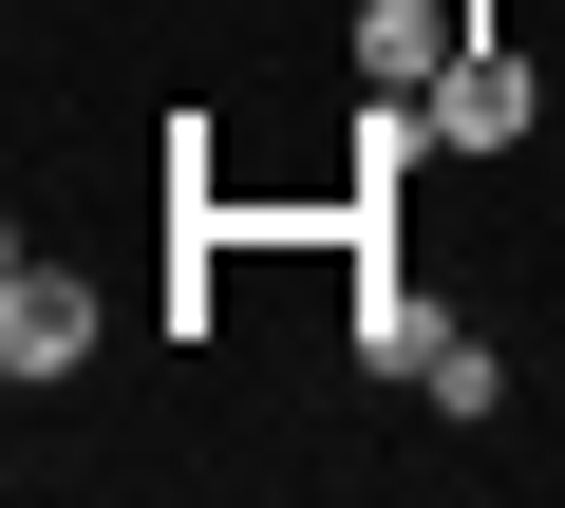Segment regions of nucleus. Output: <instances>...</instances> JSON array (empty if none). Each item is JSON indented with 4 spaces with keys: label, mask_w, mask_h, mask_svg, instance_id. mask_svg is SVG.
Returning <instances> with one entry per match:
<instances>
[{
    "label": "nucleus",
    "mask_w": 565,
    "mask_h": 508,
    "mask_svg": "<svg viewBox=\"0 0 565 508\" xmlns=\"http://www.w3.org/2000/svg\"><path fill=\"white\" fill-rule=\"evenodd\" d=\"M76 358H95V283L20 245V264H0V377L39 396V377H76Z\"/></svg>",
    "instance_id": "1"
},
{
    "label": "nucleus",
    "mask_w": 565,
    "mask_h": 508,
    "mask_svg": "<svg viewBox=\"0 0 565 508\" xmlns=\"http://www.w3.org/2000/svg\"><path fill=\"white\" fill-rule=\"evenodd\" d=\"M527 114H546V76H527V57H509V39H490V20H471V57H452V76H434V151H509V132H527Z\"/></svg>",
    "instance_id": "2"
},
{
    "label": "nucleus",
    "mask_w": 565,
    "mask_h": 508,
    "mask_svg": "<svg viewBox=\"0 0 565 508\" xmlns=\"http://www.w3.org/2000/svg\"><path fill=\"white\" fill-rule=\"evenodd\" d=\"M452 57H471V20H452V0H359V76H377V95H434Z\"/></svg>",
    "instance_id": "3"
},
{
    "label": "nucleus",
    "mask_w": 565,
    "mask_h": 508,
    "mask_svg": "<svg viewBox=\"0 0 565 508\" xmlns=\"http://www.w3.org/2000/svg\"><path fill=\"white\" fill-rule=\"evenodd\" d=\"M434 339H452V321H434L415 283H359V358H377V377H434Z\"/></svg>",
    "instance_id": "4"
},
{
    "label": "nucleus",
    "mask_w": 565,
    "mask_h": 508,
    "mask_svg": "<svg viewBox=\"0 0 565 508\" xmlns=\"http://www.w3.org/2000/svg\"><path fill=\"white\" fill-rule=\"evenodd\" d=\"M415 396H434V414H509V358H490V339H434V377H415Z\"/></svg>",
    "instance_id": "5"
}]
</instances>
